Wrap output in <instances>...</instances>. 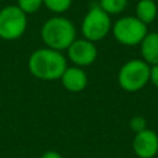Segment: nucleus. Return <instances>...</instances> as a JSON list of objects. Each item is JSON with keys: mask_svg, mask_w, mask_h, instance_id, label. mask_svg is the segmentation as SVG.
<instances>
[{"mask_svg": "<svg viewBox=\"0 0 158 158\" xmlns=\"http://www.w3.org/2000/svg\"><path fill=\"white\" fill-rule=\"evenodd\" d=\"M27 67L35 78L52 81L60 79L68 63L62 52L46 47L38 48L31 53Z\"/></svg>", "mask_w": 158, "mask_h": 158, "instance_id": "1", "label": "nucleus"}, {"mask_svg": "<svg viewBox=\"0 0 158 158\" xmlns=\"http://www.w3.org/2000/svg\"><path fill=\"white\" fill-rule=\"evenodd\" d=\"M43 43L56 51H67L77 40V28L74 23L64 16H53L48 19L41 28Z\"/></svg>", "mask_w": 158, "mask_h": 158, "instance_id": "2", "label": "nucleus"}, {"mask_svg": "<svg viewBox=\"0 0 158 158\" xmlns=\"http://www.w3.org/2000/svg\"><path fill=\"white\" fill-rule=\"evenodd\" d=\"M149 72L151 65L143 59H130L118 70V85L127 93H136L143 89L149 81Z\"/></svg>", "mask_w": 158, "mask_h": 158, "instance_id": "3", "label": "nucleus"}, {"mask_svg": "<svg viewBox=\"0 0 158 158\" xmlns=\"http://www.w3.org/2000/svg\"><path fill=\"white\" fill-rule=\"evenodd\" d=\"M112 23L110 15L106 14L98 4L91 5L81 21L83 38L91 42L101 41L111 31Z\"/></svg>", "mask_w": 158, "mask_h": 158, "instance_id": "4", "label": "nucleus"}, {"mask_svg": "<svg viewBox=\"0 0 158 158\" xmlns=\"http://www.w3.org/2000/svg\"><path fill=\"white\" fill-rule=\"evenodd\" d=\"M115 40L123 46H137L148 33L147 25L136 16H122L111 27Z\"/></svg>", "mask_w": 158, "mask_h": 158, "instance_id": "5", "label": "nucleus"}, {"mask_svg": "<svg viewBox=\"0 0 158 158\" xmlns=\"http://www.w3.org/2000/svg\"><path fill=\"white\" fill-rule=\"evenodd\" d=\"M26 27L27 15L17 5H9L0 10V38L17 40L25 33Z\"/></svg>", "mask_w": 158, "mask_h": 158, "instance_id": "6", "label": "nucleus"}, {"mask_svg": "<svg viewBox=\"0 0 158 158\" xmlns=\"http://www.w3.org/2000/svg\"><path fill=\"white\" fill-rule=\"evenodd\" d=\"M67 56L69 60L77 67H88L91 65L98 58V48L94 42L79 38L75 40L67 49Z\"/></svg>", "mask_w": 158, "mask_h": 158, "instance_id": "7", "label": "nucleus"}, {"mask_svg": "<svg viewBox=\"0 0 158 158\" xmlns=\"http://www.w3.org/2000/svg\"><path fill=\"white\" fill-rule=\"evenodd\" d=\"M132 149L138 158H153L158 153V135L149 128H146L135 135Z\"/></svg>", "mask_w": 158, "mask_h": 158, "instance_id": "8", "label": "nucleus"}, {"mask_svg": "<svg viewBox=\"0 0 158 158\" xmlns=\"http://www.w3.org/2000/svg\"><path fill=\"white\" fill-rule=\"evenodd\" d=\"M88 80L89 79H88V74L85 73V70L77 65L67 67V69L60 77L62 85L64 86L65 90L70 93L83 91L88 85Z\"/></svg>", "mask_w": 158, "mask_h": 158, "instance_id": "9", "label": "nucleus"}, {"mask_svg": "<svg viewBox=\"0 0 158 158\" xmlns=\"http://www.w3.org/2000/svg\"><path fill=\"white\" fill-rule=\"evenodd\" d=\"M142 59L149 64H158V32H148L139 43Z\"/></svg>", "mask_w": 158, "mask_h": 158, "instance_id": "10", "label": "nucleus"}, {"mask_svg": "<svg viewBox=\"0 0 158 158\" xmlns=\"http://www.w3.org/2000/svg\"><path fill=\"white\" fill-rule=\"evenodd\" d=\"M136 17L143 23H152L158 17V6L154 0H138L136 4Z\"/></svg>", "mask_w": 158, "mask_h": 158, "instance_id": "11", "label": "nucleus"}, {"mask_svg": "<svg viewBox=\"0 0 158 158\" xmlns=\"http://www.w3.org/2000/svg\"><path fill=\"white\" fill-rule=\"evenodd\" d=\"M128 0H99L98 5L109 15L121 14L127 7Z\"/></svg>", "mask_w": 158, "mask_h": 158, "instance_id": "12", "label": "nucleus"}, {"mask_svg": "<svg viewBox=\"0 0 158 158\" xmlns=\"http://www.w3.org/2000/svg\"><path fill=\"white\" fill-rule=\"evenodd\" d=\"M43 5L54 14H63L72 6V0H43Z\"/></svg>", "mask_w": 158, "mask_h": 158, "instance_id": "13", "label": "nucleus"}, {"mask_svg": "<svg viewBox=\"0 0 158 158\" xmlns=\"http://www.w3.org/2000/svg\"><path fill=\"white\" fill-rule=\"evenodd\" d=\"M26 15L35 14L43 5V0H17L16 4Z\"/></svg>", "mask_w": 158, "mask_h": 158, "instance_id": "14", "label": "nucleus"}, {"mask_svg": "<svg viewBox=\"0 0 158 158\" xmlns=\"http://www.w3.org/2000/svg\"><path fill=\"white\" fill-rule=\"evenodd\" d=\"M130 128L135 132V133H138L143 130L147 128V121L143 116H133L131 120H130Z\"/></svg>", "mask_w": 158, "mask_h": 158, "instance_id": "15", "label": "nucleus"}, {"mask_svg": "<svg viewBox=\"0 0 158 158\" xmlns=\"http://www.w3.org/2000/svg\"><path fill=\"white\" fill-rule=\"evenodd\" d=\"M149 81L158 88V64L151 65V72H149Z\"/></svg>", "mask_w": 158, "mask_h": 158, "instance_id": "16", "label": "nucleus"}, {"mask_svg": "<svg viewBox=\"0 0 158 158\" xmlns=\"http://www.w3.org/2000/svg\"><path fill=\"white\" fill-rule=\"evenodd\" d=\"M41 158H63V157H62V154H60L59 152H57V151H46V152L41 156Z\"/></svg>", "mask_w": 158, "mask_h": 158, "instance_id": "17", "label": "nucleus"}]
</instances>
